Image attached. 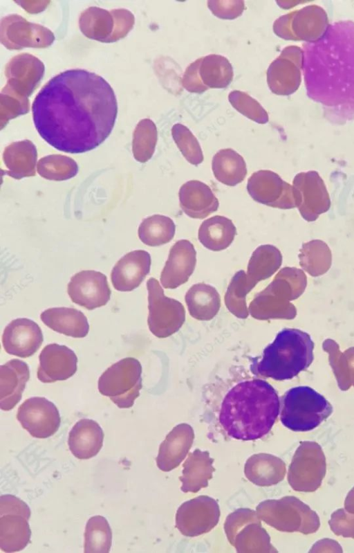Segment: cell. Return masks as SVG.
<instances>
[{
	"label": "cell",
	"mask_w": 354,
	"mask_h": 553,
	"mask_svg": "<svg viewBox=\"0 0 354 553\" xmlns=\"http://www.w3.org/2000/svg\"><path fill=\"white\" fill-rule=\"evenodd\" d=\"M301 266L313 276L326 273L332 262V254L326 242L313 239L303 243L299 254Z\"/></svg>",
	"instance_id": "cell-38"
},
{
	"label": "cell",
	"mask_w": 354,
	"mask_h": 553,
	"mask_svg": "<svg viewBox=\"0 0 354 553\" xmlns=\"http://www.w3.org/2000/svg\"><path fill=\"white\" fill-rule=\"evenodd\" d=\"M149 302L148 325L150 331L156 336L164 338L171 334L175 330L171 327V307L178 302L164 295L158 280L153 278L147 282Z\"/></svg>",
	"instance_id": "cell-22"
},
{
	"label": "cell",
	"mask_w": 354,
	"mask_h": 553,
	"mask_svg": "<svg viewBox=\"0 0 354 553\" xmlns=\"http://www.w3.org/2000/svg\"><path fill=\"white\" fill-rule=\"evenodd\" d=\"M207 451L195 450L190 453L183 464V475L180 478L184 492H196L207 486V481L212 477L214 469Z\"/></svg>",
	"instance_id": "cell-32"
},
{
	"label": "cell",
	"mask_w": 354,
	"mask_h": 553,
	"mask_svg": "<svg viewBox=\"0 0 354 553\" xmlns=\"http://www.w3.org/2000/svg\"><path fill=\"white\" fill-rule=\"evenodd\" d=\"M134 22V15L127 9L107 10L90 7L82 12L79 26L88 38L111 43L124 37L132 29Z\"/></svg>",
	"instance_id": "cell-8"
},
{
	"label": "cell",
	"mask_w": 354,
	"mask_h": 553,
	"mask_svg": "<svg viewBox=\"0 0 354 553\" xmlns=\"http://www.w3.org/2000/svg\"><path fill=\"white\" fill-rule=\"evenodd\" d=\"M326 471L324 453L315 442H301L288 473V481L297 491L313 492L320 486Z\"/></svg>",
	"instance_id": "cell-10"
},
{
	"label": "cell",
	"mask_w": 354,
	"mask_h": 553,
	"mask_svg": "<svg viewBox=\"0 0 354 553\" xmlns=\"http://www.w3.org/2000/svg\"><path fill=\"white\" fill-rule=\"evenodd\" d=\"M112 542V532L107 520L102 516L88 519L84 532L85 553H108Z\"/></svg>",
	"instance_id": "cell-39"
},
{
	"label": "cell",
	"mask_w": 354,
	"mask_h": 553,
	"mask_svg": "<svg viewBox=\"0 0 354 553\" xmlns=\"http://www.w3.org/2000/svg\"><path fill=\"white\" fill-rule=\"evenodd\" d=\"M37 169L41 177L57 181L70 179L78 172L77 163L73 158L61 154L42 157L37 162Z\"/></svg>",
	"instance_id": "cell-40"
},
{
	"label": "cell",
	"mask_w": 354,
	"mask_h": 553,
	"mask_svg": "<svg viewBox=\"0 0 354 553\" xmlns=\"http://www.w3.org/2000/svg\"><path fill=\"white\" fill-rule=\"evenodd\" d=\"M193 438V430L189 425L183 424L174 428L160 446L156 457L158 468L169 471L177 466L188 452Z\"/></svg>",
	"instance_id": "cell-27"
},
{
	"label": "cell",
	"mask_w": 354,
	"mask_h": 553,
	"mask_svg": "<svg viewBox=\"0 0 354 553\" xmlns=\"http://www.w3.org/2000/svg\"><path fill=\"white\" fill-rule=\"evenodd\" d=\"M202 57L197 59L186 69L182 79L183 87L191 93H201L209 88L202 82L199 68Z\"/></svg>",
	"instance_id": "cell-47"
},
{
	"label": "cell",
	"mask_w": 354,
	"mask_h": 553,
	"mask_svg": "<svg viewBox=\"0 0 354 553\" xmlns=\"http://www.w3.org/2000/svg\"><path fill=\"white\" fill-rule=\"evenodd\" d=\"M301 68L309 98L326 117L343 123L354 118V22L328 25L315 40L303 45Z\"/></svg>",
	"instance_id": "cell-2"
},
{
	"label": "cell",
	"mask_w": 354,
	"mask_h": 553,
	"mask_svg": "<svg viewBox=\"0 0 354 553\" xmlns=\"http://www.w3.org/2000/svg\"><path fill=\"white\" fill-rule=\"evenodd\" d=\"M228 100L232 107L247 118L260 124L268 121V115L263 107L248 93L241 91H232Z\"/></svg>",
	"instance_id": "cell-43"
},
{
	"label": "cell",
	"mask_w": 354,
	"mask_h": 553,
	"mask_svg": "<svg viewBox=\"0 0 354 553\" xmlns=\"http://www.w3.org/2000/svg\"><path fill=\"white\" fill-rule=\"evenodd\" d=\"M40 318L47 327L68 336L84 338L89 331L86 317L74 308H50L42 311Z\"/></svg>",
	"instance_id": "cell-28"
},
{
	"label": "cell",
	"mask_w": 354,
	"mask_h": 553,
	"mask_svg": "<svg viewBox=\"0 0 354 553\" xmlns=\"http://www.w3.org/2000/svg\"><path fill=\"white\" fill-rule=\"evenodd\" d=\"M282 255L272 244L258 246L252 253L248 265L247 278L254 286L259 281L270 278L281 266Z\"/></svg>",
	"instance_id": "cell-35"
},
{
	"label": "cell",
	"mask_w": 354,
	"mask_h": 553,
	"mask_svg": "<svg viewBox=\"0 0 354 553\" xmlns=\"http://www.w3.org/2000/svg\"><path fill=\"white\" fill-rule=\"evenodd\" d=\"M142 366L127 357L108 368L98 379V390L120 408H131L142 388Z\"/></svg>",
	"instance_id": "cell-7"
},
{
	"label": "cell",
	"mask_w": 354,
	"mask_h": 553,
	"mask_svg": "<svg viewBox=\"0 0 354 553\" xmlns=\"http://www.w3.org/2000/svg\"><path fill=\"white\" fill-rule=\"evenodd\" d=\"M247 190L255 201L261 204L280 209L296 207L292 185L271 170L254 172L248 180Z\"/></svg>",
	"instance_id": "cell-13"
},
{
	"label": "cell",
	"mask_w": 354,
	"mask_h": 553,
	"mask_svg": "<svg viewBox=\"0 0 354 553\" xmlns=\"http://www.w3.org/2000/svg\"><path fill=\"white\" fill-rule=\"evenodd\" d=\"M199 74L208 88L227 87L233 79V68L229 60L220 55L210 54L202 57Z\"/></svg>",
	"instance_id": "cell-36"
},
{
	"label": "cell",
	"mask_w": 354,
	"mask_h": 553,
	"mask_svg": "<svg viewBox=\"0 0 354 553\" xmlns=\"http://www.w3.org/2000/svg\"><path fill=\"white\" fill-rule=\"evenodd\" d=\"M216 408L218 424L230 437L260 439L272 428L280 411L276 390L266 381L250 377L225 383Z\"/></svg>",
	"instance_id": "cell-3"
},
{
	"label": "cell",
	"mask_w": 354,
	"mask_h": 553,
	"mask_svg": "<svg viewBox=\"0 0 354 553\" xmlns=\"http://www.w3.org/2000/svg\"><path fill=\"white\" fill-rule=\"evenodd\" d=\"M30 378L27 363L11 359L0 366V408L12 410L21 400L26 383Z\"/></svg>",
	"instance_id": "cell-23"
},
{
	"label": "cell",
	"mask_w": 354,
	"mask_h": 553,
	"mask_svg": "<svg viewBox=\"0 0 354 553\" xmlns=\"http://www.w3.org/2000/svg\"><path fill=\"white\" fill-rule=\"evenodd\" d=\"M157 138L154 123L149 118L141 120L133 132L132 150L135 159L140 163L149 161L154 153Z\"/></svg>",
	"instance_id": "cell-41"
},
{
	"label": "cell",
	"mask_w": 354,
	"mask_h": 553,
	"mask_svg": "<svg viewBox=\"0 0 354 553\" xmlns=\"http://www.w3.org/2000/svg\"><path fill=\"white\" fill-rule=\"evenodd\" d=\"M44 65L37 57L29 53L13 57L6 64V85L16 94L28 98L44 74Z\"/></svg>",
	"instance_id": "cell-17"
},
{
	"label": "cell",
	"mask_w": 354,
	"mask_h": 553,
	"mask_svg": "<svg viewBox=\"0 0 354 553\" xmlns=\"http://www.w3.org/2000/svg\"><path fill=\"white\" fill-rule=\"evenodd\" d=\"M0 96L1 128L9 120L28 112L30 105L28 98L16 94L6 86L1 90Z\"/></svg>",
	"instance_id": "cell-44"
},
{
	"label": "cell",
	"mask_w": 354,
	"mask_h": 553,
	"mask_svg": "<svg viewBox=\"0 0 354 553\" xmlns=\"http://www.w3.org/2000/svg\"><path fill=\"white\" fill-rule=\"evenodd\" d=\"M37 159V152L32 142L29 140L14 142L3 153V163L8 169L5 174L15 179L35 176Z\"/></svg>",
	"instance_id": "cell-29"
},
{
	"label": "cell",
	"mask_w": 354,
	"mask_h": 553,
	"mask_svg": "<svg viewBox=\"0 0 354 553\" xmlns=\"http://www.w3.org/2000/svg\"><path fill=\"white\" fill-rule=\"evenodd\" d=\"M280 419L295 432L312 430L333 413V406L321 394L309 386L289 389L281 397Z\"/></svg>",
	"instance_id": "cell-5"
},
{
	"label": "cell",
	"mask_w": 354,
	"mask_h": 553,
	"mask_svg": "<svg viewBox=\"0 0 354 553\" xmlns=\"http://www.w3.org/2000/svg\"><path fill=\"white\" fill-rule=\"evenodd\" d=\"M245 473L253 483L260 486L275 484L286 474V464L279 457L260 453L251 457L245 463Z\"/></svg>",
	"instance_id": "cell-31"
},
{
	"label": "cell",
	"mask_w": 354,
	"mask_h": 553,
	"mask_svg": "<svg viewBox=\"0 0 354 553\" xmlns=\"http://www.w3.org/2000/svg\"><path fill=\"white\" fill-rule=\"evenodd\" d=\"M296 207L307 221H315L326 212L331 201L326 185L317 171L299 172L292 181Z\"/></svg>",
	"instance_id": "cell-11"
},
{
	"label": "cell",
	"mask_w": 354,
	"mask_h": 553,
	"mask_svg": "<svg viewBox=\"0 0 354 553\" xmlns=\"http://www.w3.org/2000/svg\"><path fill=\"white\" fill-rule=\"evenodd\" d=\"M0 30L1 42L10 50L26 47L46 48L55 40L51 30L41 25L28 21L16 14L2 18Z\"/></svg>",
	"instance_id": "cell-12"
},
{
	"label": "cell",
	"mask_w": 354,
	"mask_h": 553,
	"mask_svg": "<svg viewBox=\"0 0 354 553\" xmlns=\"http://www.w3.org/2000/svg\"><path fill=\"white\" fill-rule=\"evenodd\" d=\"M30 510L26 502L12 495L0 497V547L6 552H19L30 540Z\"/></svg>",
	"instance_id": "cell-9"
},
{
	"label": "cell",
	"mask_w": 354,
	"mask_h": 553,
	"mask_svg": "<svg viewBox=\"0 0 354 553\" xmlns=\"http://www.w3.org/2000/svg\"><path fill=\"white\" fill-rule=\"evenodd\" d=\"M257 511L266 523L281 532L309 534L320 526L317 513L295 496L266 500L259 504Z\"/></svg>",
	"instance_id": "cell-6"
},
{
	"label": "cell",
	"mask_w": 354,
	"mask_h": 553,
	"mask_svg": "<svg viewBox=\"0 0 354 553\" xmlns=\"http://www.w3.org/2000/svg\"><path fill=\"white\" fill-rule=\"evenodd\" d=\"M32 110L44 140L59 151L79 154L96 148L110 135L118 104L102 77L75 69L50 80L36 96Z\"/></svg>",
	"instance_id": "cell-1"
},
{
	"label": "cell",
	"mask_w": 354,
	"mask_h": 553,
	"mask_svg": "<svg viewBox=\"0 0 354 553\" xmlns=\"http://www.w3.org/2000/svg\"><path fill=\"white\" fill-rule=\"evenodd\" d=\"M151 256L144 250H136L124 255L115 264L111 273L115 289L131 291L137 288L150 271Z\"/></svg>",
	"instance_id": "cell-21"
},
{
	"label": "cell",
	"mask_w": 354,
	"mask_h": 553,
	"mask_svg": "<svg viewBox=\"0 0 354 553\" xmlns=\"http://www.w3.org/2000/svg\"><path fill=\"white\" fill-rule=\"evenodd\" d=\"M212 169L216 180L228 186L241 183L247 174L243 158L230 148L222 149L216 153L212 158Z\"/></svg>",
	"instance_id": "cell-33"
},
{
	"label": "cell",
	"mask_w": 354,
	"mask_h": 553,
	"mask_svg": "<svg viewBox=\"0 0 354 553\" xmlns=\"http://www.w3.org/2000/svg\"><path fill=\"white\" fill-rule=\"evenodd\" d=\"M43 340L40 327L26 318L11 321L2 335V344L6 352L21 358L33 355L41 345Z\"/></svg>",
	"instance_id": "cell-18"
},
{
	"label": "cell",
	"mask_w": 354,
	"mask_h": 553,
	"mask_svg": "<svg viewBox=\"0 0 354 553\" xmlns=\"http://www.w3.org/2000/svg\"><path fill=\"white\" fill-rule=\"evenodd\" d=\"M171 135L182 154L189 163L196 166L203 161L201 145L186 126L180 123L175 124L171 128Z\"/></svg>",
	"instance_id": "cell-42"
},
{
	"label": "cell",
	"mask_w": 354,
	"mask_h": 553,
	"mask_svg": "<svg viewBox=\"0 0 354 553\" xmlns=\"http://www.w3.org/2000/svg\"><path fill=\"white\" fill-rule=\"evenodd\" d=\"M17 419L32 437L40 439L54 435L61 423L55 405L41 397L25 400L18 408Z\"/></svg>",
	"instance_id": "cell-14"
},
{
	"label": "cell",
	"mask_w": 354,
	"mask_h": 553,
	"mask_svg": "<svg viewBox=\"0 0 354 553\" xmlns=\"http://www.w3.org/2000/svg\"><path fill=\"white\" fill-rule=\"evenodd\" d=\"M104 433L94 420L82 419L72 428L68 435V447L78 459L87 460L95 456L103 445Z\"/></svg>",
	"instance_id": "cell-26"
},
{
	"label": "cell",
	"mask_w": 354,
	"mask_h": 553,
	"mask_svg": "<svg viewBox=\"0 0 354 553\" xmlns=\"http://www.w3.org/2000/svg\"><path fill=\"white\" fill-rule=\"evenodd\" d=\"M67 292L73 302L88 310L106 305L111 293L106 276L93 270L75 273L68 284Z\"/></svg>",
	"instance_id": "cell-16"
},
{
	"label": "cell",
	"mask_w": 354,
	"mask_h": 553,
	"mask_svg": "<svg viewBox=\"0 0 354 553\" xmlns=\"http://www.w3.org/2000/svg\"><path fill=\"white\" fill-rule=\"evenodd\" d=\"M328 524L335 535L354 538V514L339 509L332 514Z\"/></svg>",
	"instance_id": "cell-46"
},
{
	"label": "cell",
	"mask_w": 354,
	"mask_h": 553,
	"mask_svg": "<svg viewBox=\"0 0 354 553\" xmlns=\"http://www.w3.org/2000/svg\"><path fill=\"white\" fill-rule=\"evenodd\" d=\"M175 232L176 225L171 218L153 215L142 220L138 228V237L145 244L158 246L169 242Z\"/></svg>",
	"instance_id": "cell-37"
},
{
	"label": "cell",
	"mask_w": 354,
	"mask_h": 553,
	"mask_svg": "<svg viewBox=\"0 0 354 553\" xmlns=\"http://www.w3.org/2000/svg\"><path fill=\"white\" fill-rule=\"evenodd\" d=\"M190 314L198 320H210L220 307V296L216 289L209 284L193 285L185 296Z\"/></svg>",
	"instance_id": "cell-34"
},
{
	"label": "cell",
	"mask_w": 354,
	"mask_h": 553,
	"mask_svg": "<svg viewBox=\"0 0 354 553\" xmlns=\"http://www.w3.org/2000/svg\"><path fill=\"white\" fill-rule=\"evenodd\" d=\"M295 47H287L267 70V82L271 91L277 95H289L299 84V71L292 61L297 53Z\"/></svg>",
	"instance_id": "cell-25"
},
{
	"label": "cell",
	"mask_w": 354,
	"mask_h": 553,
	"mask_svg": "<svg viewBox=\"0 0 354 553\" xmlns=\"http://www.w3.org/2000/svg\"><path fill=\"white\" fill-rule=\"evenodd\" d=\"M314 345L308 333L298 329H283L263 350L261 357L252 359L250 370L255 376L275 381L291 379L311 365Z\"/></svg>",
	"instance_id": "cell-4"
},
{
	"label": "cell",
	"mask_w": 354,
	"mask_h": 553,
	"mask_svg": "<svg viewBox=\"0 0 354 553\" xmlns=\"http://www.w3.org/2000/svg\"><path fill=\"white\" fill-rule=\"evenodd\" d=\"M220 512L217 502L203 496L184 502L178 509L176 527L187 536H198L212 529Z\"/></svg>",
	"instance_id": "cell-15"
},
{
	"label": "cell",
	"mask_w": 354,
	"mask_h": 553,
	"mask_svg": "<svg viewBox=\"0 0 354 553\" xmlns=\"http://www.w3.org/2000/svg\"><path fill=\"white\" fill-rule=\"evenodd\" d=\"M196 251L187 239L177 241L169 254L160 275V282L166 289H174L186 282L194 271Z\"/></svg>",
	"instance_id": "cell-20"
},
{
	"label": "cell",
	"mask_w": 354,
	"mask_h": 553,
	"mask_svg": "<svg viewBox=\"0 0 354 553\" xmlns=\"http://www.w3.org/2000/svg\"><path fill=\"white\" fill-rule=\"evenodd\" d=\"M207 6L216 17L223 19H236L245 9L244 1L241 0H210Z\"/></svg>",
	"instance_id": "cell-45"
},
{
	"label": "cell",
	"mask_w": 354,
	"mask_h": 553,
	"mask_svg": "<svg viewBox=\"0 0 354 553\" xmlns=\"http://www.w3.org/2000/svg\"><path fill=\"white\" fill-rule=\"evenodd\" d=\"M39 359L37 375L43 383L66 380L77 371V357L66 345L48 344L41 350Z\"/></svg>",
	"instance_id": "cell-19"
},
{
	"label": "cell",
	"mask_w": 354,
	"mask_h": 553,
	"mask_svg": "<svg viewBox=\"0 0 354 553\" xmlns=\"http://www.w3.org/2000/svg\"><path fill=\"white\" fill-rule=\"evenodd\" d=\"M178 197L181 209L193 219L207 217L218 208V200L211 188L200 181L191 180L183 184Z\"/></svg>",
	"instance_id": "cell-24"
},
{
	"label": "cell",
	"mask_w": 354,
	"mask_h": 553,
	"mask_svg": "<svg viewBox=\"0 0 354 553\" xmlns=\"http://www.w3.org/2000/svg\"><path fill=\"white\" fill-rule=\"evenodd\" d=\"M345 509L354 514V487L348 492L344 501Z\"/></svg>",
	"instance_id": "cell-48"
},
{
	"label": "cell",
	"mask_w": 354,
	"mask_h": 553,
	"mask_svg": "<svg viewBox=\"0 0 354 553\" xmlns=\"http://www.w3.org/2000/svg\"><path fill=\"white\" fill-rule=\"evenodd\" d=\"M236 234V229L231 219L215 215L202 222L198 238L206 248L220 251L230 246Z\"/></svg>",
	"instance_id": "cell-30"
}]
</instances>
